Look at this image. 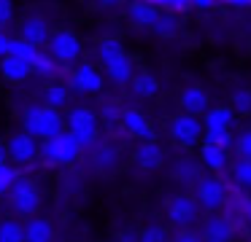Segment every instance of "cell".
I'll list each match as a JSON object with an SVG mask.
<instances>
[{
  "instance_id": "1",
  "label": "cell",
  "mask_w": 251,
  "mask_h": 242,
  "mask_svg": "<svg viewBox=\"0 0 251 242\" xmlns=\"http://www.w3.org/2000/svg\"><path fill=\"white\" fill-rule=\"evenodd\" d=\"M25 132L33 134L35 140H51L65 132V118L49 105H30L22 116Z\"/></svg>"
},
{
  "instance_id": "2",
  "label": "cell",
  "mask_w": 251,
  "mask_h": 242,
  "mask_svg": "<svg viewBox=\"0 0 251 242\" xmlns=\"http://www.w3.org/2000/svg\"><path fill=\"white\" fill-rule=\"evenodd\" d=\"M81 151L84 148L78 145V140L71 132H62L51 140H44V145H41V159H44L46 167H65V164H73L81 156Z\"/></svg>"
},
{
  "instance_id": "3",
  "label": "cell",
  "mask_w": 251,
  "mask_h": 242,
  "mask_svg": "<svg viewBox=\"0 0 251 242\" xmlns=\"http://www.w3.org/2000/svg\"><path fill=\"white\" fill-rule=\"evenodd\" d=\"M65 127H68V132L78 140L81 148H89V145L98 140V116H95L89 108H73L65 118Z\"/></svg>"
},
{
  "instance_id": "4",
  "label": "cell",
  "mask_w": 251,
  "mask_h": 242,
  "mask_svg": "<svg viewBox=\"0 0 251 242\" xmlns=\"http://www.w3.org/2000/svg\"><path fill=\"white\" fill-rule=\"evenodd\" d=\"M49 54L60 65H71V62H76V59L81 57V41H78V35H76V32H71V30L51 32Z\"/></svg>"
},
{
  "instance_id": "5",
  "label": "cell",
  "mask_w": 251,
  "mask_h": 242,
  "mask_svg": "<svg viewBox=\"0 0 251 242\" xmlns=\"http://www.w3.org/2000/svg\"><path fill=\"white\" fill-rule=\"evenodd\" d=\"M41 204V194L30 177H19L11 188V207L17 215H33Z\"/></svg>"
},
{
  "instance_id": "6",
  "label": "cell",
  "mask_w": 251,
  "mask_h": 242,
  "mask_svg": "<svg viewBox=\"0 0 251 242\" xmlns=\"http://www.w3.org/2000/svg\"><path fill=\"white\" fill-rule=\"evenodd\" d=\"M6 148H8V159H11L14 164H30V161L41 154L38 140H35L33 134H27V132L11 134L8 143H6Z\"/></svg>"
},
{
  "instance_id": "7",
  "label": "cell",
  "mask_w": 251,
  "mask_h": 242,
  "mask_svg": "<svg viewBox=\"0 0 251 242\" xmlns=\"http://www.w3.org/2000/svg\"><path fill=\"white\" fill-rule=\"evenodd\" d=\"M197 199L205 210H216L227 202V186L216 177H202L197 180Z\"/></svg>"
},
{
  "instance_id": "8",
  "label": "cell",
  "mask_w": 251,
  "mask_h": 242,
  "mask_svg": "<svg viewBox=\"0 0 251 242\" xmlns=\"http://www.w3.org/2000/svg\"><path fill=\"white\" fill-rule=\"evenodd\" d=\"M170 134H173V140H178L181 145H195L197 140H200L202 127L200 121H197L195 116H189V113H184V116H176L173 121H170Z\"/></svg>"
},
{
  "instance_id": "9",
  "label": "cell",
  "mask_w": 251,
  "mask_h": 242,
  "mask_svg": "<svg viewBox=\"0 0 251 242\" xmlns=\"http://www.w3.org/2000/svg\"><path fill=\"white\" fill-rule=\"evenodd\" d=\"M71 86L78 94H98L103 89V75L92 67V65H78L71 75Z\"/></svg>"
},
{
  "instance_id": "10",
  "label": "cell",
  "mask_w": 251,
  "mask_h": 242,
  "mask_svg": "<svg viewBox=\"0 0 251 242\" xmlns=\"http://www.w3.org/2000/svg\"><path fill=\"white\" fill-rule=\"evenodd\" d=\"M168 218L173 220L176 226L195 223V218H197V202H195V199H189V197H184V194L173 197V199H170V204H168Z\"/></svg>"
},
{
  "instance_id": "11",
  "label": "cell",
  "mask_w": 251,
  "mask_h": 242,
  "mask_svg": "<svg viewBox=\"0 0 251 242\" xmlns=\"http://www.w3.org/2000/svg\"><path fill=\"white\" fill-rule=\"evenodd\" d=\"M19 38H25V41L33 43V46H44L51 38L49 22H46L44 16H27V19L22 22V27H19Z\"/></svg>"
},
{
  "instance_id": "12",
  "label": "cell",
  "mask_w": 251,
  "mask_h": 242,
  "mask_svg": "<svg viewBox=\"0 0 251 242\" xmlns=\"http://www.w3.org/2000/svg\"><path fill=\"white\" fill-rule=\"evenodd\" d=\"M122 127L132 134V137H141V140H151L154 137V129L151 124L143 118V113L138 110H125L122 113Z\"/></svg>"
},
{
  "instance_id": "13",
  "label": "cell",
  "mask_w": 251,
  "mask_h": 242,
  "mask_svg": "<svg viewBox=\"0 0 251 242\" xmlns=\"http://www.w3.org/2000/svg\"><path fill=\"white\" fill-rule=\"evenodd\" d=\"M30 73H33V67L25 62H19L17 57H3L0 59V75L8 81V84H22V81L30 78Z\"/></svg>"
},
{
  "instance_id": "14",
  "label": "cell",
  "mask_w": 251,
  "mask_h": 242,
  "mask_svg": "<svg viewBox=\"0 0 251 242\" xmlns=\"http://www.w3.org/2000/svg\"><path fill=\"white\" fill-rule=\"evenodd\" d=\"M181 108H184L189 116L208 113V94L200 86H189V89H184V94H181Z\"/></svg>"
},
{
  "instance_id": "15",
  "label": "cell",
  "mask_w": 251,
  "mask_h": 242,
  "mask_svg": "<svg viewBox=\"0 0 251 242\" xmlns=\"http://www.w3.org/2000/svg\"><path fill=\"white\" fill-rule=\"evenodd\" d=\"M105 73H108V78L114 81V84H127V81L135 78V65H132V59L127 57V54H122L119 59L105 65Z\"/></svg>"
},
{
  "instance_id": "16",
  "label": "cell",
  "mask_w": 251,
  "mask_h": 242,
  "mask_svg": "<svg viewBox=\"0 0 251 242\" xmlns=\"http://www.w3.org/2000/svg\"><path fill=\"white\" fill-rule=\"evenodd\" d=\"M235 121V110L227 105H219V108H208V113L202 116V124L205 129H229Z\"/></svg>"
},
{
  "instance_id": "17",
  "label": "cell",
  "mask_w": 251,
  "mask_h": 242,
  "mask_svg": "<svg viewBox=\"0 0 251 242\" xmlns=\"http://www.w3.org/2000/svg\"><path fill=\"white\" fill-rule=\"evenodd\" d=\"M135 161H138L141 170H157V167L162 164V148H159L157 143H151V140H146V143L135 151Z\"/></svg>"
},
{
  "instance_id": "18",
  "label": "cell",
  "mask_w": 251,
  "mask_h": 242,
  "mask_svg": "<svg viewBox=\"0 0 251 242\" xmlns=\"http://www.w3.org/2000/svg\"><path fill=\"white\" fill-rule=\"evenodd\" d=\"M159 16H162V14H159L157 5H151V3L135 0V3L130 5V19L135 22V24H141V27H154Z\"/></svg>"
},
{
  "instance_id": "19",
  "label": "cell",
  "mask_w": 251,
  "mask_h": 242,
  "mask_svg": "<svg viewBox=\"0 0 251 242\" xmlns=\"http://www.w3.org/2000/svg\"><path fill=\"white\" fill-rule=\"evenodd\" d=\"M51 237H54V229L44 218H33L25 226V242H51Z\"/></svg>"
},
{
  "instance_id": "20",
  "label": "cell",
  "mask_w": 251,
  "mask_h": 242,
  "mask_svg": "<svg viewBox=\"0 0 251 242\" xmlns=\"http://www.w3.org/2000/svg\"><path fill=\"white\" fill-rule=\"evenodd\" d=\"M38 54H41V48L33 46V43H27L25 38H11L8 57H17L19 62H25V65H30V67H33V62L38 59Z\"/></svg>"
},
{
  "instance_id": "21",
  "label": "cell",
  "mask_w": 251,
  "mask_h": 242,
  "mask_svg": "<svg viewBox=\"0 0 251 242\" xmlns=\"http://www.w3.org/2000/svg\"><path fill=\"white\" fill-rule=\"evenodd\" d=\"M232 234H235V226L229 223L224 215H222V218H219V215H213V218L205 220V240H222V242H227Z\"/></svg>"
},
{
  "instance_id": "22",
  "label": "cell",
  "mask_w": 251,
  "mask_h": 242,
  "mask_svg": "<svg viewBox=\"0 0 251 242\" xmlns=\"http://www.w3.org/2000/svg\"><path fill=\"white\" fill-rule=\"evenodd\" d=\"M122 54H125V48H122V43L116 41V38H103V41L98 43V59L105 65H111L114 59H119Z\"/></svg>"
},
{
  "instance_id": "23",
  "label": "cell",
  "mask_w": 251,
  "mask_h": 242,
  "mask_svg": "<svg viewBox=\"0 0 251 242\" xmlns=\"http://www.w3.org/2000/svg\"><path fill=\"white\" fill-rule=\"evenodd\" d=\"M200 156H202V164L211 167V170H224V167H227V151L216 148V145L205 143L202 151H200Z\"/></svg>"
},
{
  "instance_id": "24",
  "label": "cell",
  "mask_w": 251,
  "mask_h": 242,
  "mask_svg": "<svg viewBox=\"0 0 251 242\" xmlns=\"http://www.w3.org/2000/svg\"><path fill=\"white\" fill-rule=\"evenodd\" d=\"M33 73L41 75V78H54L57 73H60V62H57L51 54H38V59L33 62Z\"/></svg>"
},
{
  "instance_id": "25",
  "label": "cell",
  "mask_w": 251,
  "mask_h": 242,
  "mask_svg": "<svg viewBox=\"0 0 251 242\" xmlns=\"http://www.w3.org/2000/svg\"><path fill=\"white\" fill-rule=\"evenodd\" d=\"M132 89H135L138 97H154L159 91V84L151 73H138L135 78H132Z\"/></svg>"
},
{
  "instance_id": "26",
  "label": "cell",
  "mask_w": 251,
  "mask_h": 242,
  "mask_svg": "<svg viewBox=\"0 0 251 242\" xmlns=\"http://www.w3.org/2000/svg\"><path fill=\"white\" fill-rule=\"evenodd\" d=\"M0 242H25V226L14 218L0 220Z\"/></svg>"
},
{
  "instance_id": "27",
  "label": "cell",
  "mask_w": 251,
  "mask_h": 242,
  "mask_svg": "<svg viewBox=\"0 0 251 242\" xmlns=\"http://www.w3.org/2000/svg\"><path fill=\"white\" fill-rule=\"evenodd\" d=\"M65 102H68V89H65V86H62V84L46 86V91H44V105H49V108H54V110H60Z\"/></svg>"
},
{
  "instance_id": "28",
  "label": "cell",
  "mask_w": 251,
  "mask_h": 242,
  "mask_svg": "<svg viewBox=\"0 0 251 242\" xmlns=\"http://www.w3.org/2000/svg\"><path fill=\"white\" fill-rule=\"evenodd\" d=\"M202 137H205L208 145H216V148H222V151H229L235 145L229 129H205V134H202Z\"/></svg>"
},
{
  "instance_id": "29",
  "label": "cell",
  "mask_w": 251,
  "mask_h": 242,
  "mask_svg": "<svg viewBox=\"0 0 251 242\" xmlns=\"http://www.w3.org/2000/svg\"><path fill=\"white\" fill-rule=\"evenodd\" d=\"M19 177H22V175L17 172V167H14V164H8V161H6V164H0V197H3L6 191H11L14 183H17Z\"/></svg>"
},
{
  "instance_id": "30",
  "label": "cell",
  "mask_w": 251,
  "mask_h": 242,
  "mask_svg": "<svg viewBox=\"0 0 251 242\" xmlns=\"http://www.w3.org/2000/svg\"><path fill=\"white\" fill-rule=\"evenodd\" d=\"M232 177L238 186H246L251 188V159H238L232 167Z\"/></svg>"
},
{
  "instance_id": "31",
  "label": "cell",
  "mask_w": 251,
  "mask_h": 242,
  "mask_svg": "<svg viewBox=\"0 0 251 242\" xmlns=\"http://www.w3.org/2000/svg\"><path fill=\"white\" fill-rule=\"evenodd\" d=\"M116 156H119V154H116V151L111 148V145H103V148L98 151V159H95V161H98V167H100V170H114V167H116V161H119Z\"/></svg>"
},
{
  "instance_id": "32",
  "label": "cell",
  "mask_w": 251,
  "mask_h": 242,
  "mask_svg": "<svg viewBox=\"0 0 251 242\" xmlns=\"http://www.w3.org/2000/svg\"><path fill=\"white\" fill-rule=\"evenodd\" d=\"M232 110H238V113H251V91H249V89L232 91Z\"/></svg>"
},
{
  "instance_id": "33",
  "label": "cell",
  "mask_w": 251,
  "mask_h": 242,
  "mask_svg": "<svg viewBox=\"0 0 251 242\" xmlns=\"http://www.w3.org/2000/svg\"><path fill=\"white\" fill-rule=\"evenodd\" d=\"M154 32H157V35H176V32H178V22L173 19V16H159L157 19V24L151 27Z\"/></svg>"
},
{
  "instance_id": "34",
  "label": "cell",
  "mask_w": 251,
  "mask_h": 242,
  "mask_svg": "<svg viewBox=\"0 0 251 242\" xmlns=\"http://www.w3.org/2000/svg\"><path fill=\"white\" fill-rule=\"evenodd\" d=\"M138 242H168V231L162 226H149L138 234Z\"/></svg>"
},
{
  "instance_id": "35",
  "label": "cell",
  "mask_w": 251,
  "mask_h": 242,
  "mask_svg": "<svg viewBox=\"0 0 251 242\" xmlns=\"http://www.w3.org/2000/svg\"><path fill=\"white\" fill-rule=\"evenodd\" d=\"M100 113H103V121L108 124V127H114V124H122V113L125 110H119L116 105H105Z\"/></svg>"
},
{
  "instance_id": "36",
  "label": "cell",
  "mask_w": 251,
  "mask_h": 242,
  "mask_svg": "<svg viewBox=\"0 0 251 242\" xmlns=\"http://www.w3.org/2000/svg\"><path fill=\"white\" fill-rule=\"evenodd\" d=\"M235 145H238L240 159H251V129H249V132H243V134H240V137H238V143H235Z\"/></svg>"
},
{
  "instance_id": "37",
  "label": "cell",
  "mask_w": 251,
  "mask_h": 242,
  "mask_svg": "<svg viewBox=\"0 0 251 242\" xmlns=\"http://www.w3.org/2000/svg\"><path fill=\"white\" fill-rule=\"evenodd\" d=\"M176 172H178L181 180H195L197 177V167L192 164V161H181V164L176 167Z\"/></svg>"
},
{
  "instance_id": "38",
  "label": "cell",
  "mask_w": 251,
  "mask_h": 242,
  "mask_svg": "<svg viewBox=\"0 0 251 242\" xmlns=\"http://www.w3.org/2000/svg\"><path fill=\"white\" fill-rule=\"evenodd\" d=\"M14 19V3L11 0H0V27H6Z\"/></svg>"
},
{
  "instance_id": "39",
  "label": "cell",
  "mask_w": 251,
  "mask_h": 242,
  "mask_svg": "<svg viewBox=\"0 0 251 242\" xmlns=\"http://www.w3.org/2000/svg\"><path fill=\"white\" fill-rule=\"evenodd\" d=\"M173 242H202V240L195 234V231H178V237H176Z\"/></svg>"
},
{
  "instance_id": "40",
  "label": "cell",
  "mask_w": 251,
  "mask_h": 242,
  "mask_svg": "<svg viewBox=\"0 0 251 242\" xmlns=\"http://www.w3.org/2000/svg\"><path fill=\"white\" fill-rule=\"evenodd\" d=\"M243 218L251 223V199H246V202H243Z\"/></svg>"
},
{
  "instance_id": "41",
  "label": "cell",
  "mask_w": 251,
  "mask_h": 242,
  "mask_svg": "<svg viewBox=\"0 0 251 242\" xmlns=\"http://www.w3.org/2000/svg\"><path fill=\"white\" fill-rule=\"evenodd\" d=\"M8 161V148H6V143H0V164H6Z\"/></svg>"
},
{
  "instance_id": "42",
  "label": "cell",
  "mask_w": 251,
  "mask_h": 242,
  "mask_svg": "<svg viewBox=\"0 0 251 242\" xmlns=\"http://www.w3.org/2000/svg\"><path fill=\"white\" fill-rule=\"evenodd\" d=\"M119 242H138V237L132 234V231H125V234L119 237Z\"/></svg>"
},
{
  "instance_id": "43",
  "label": "cell",
  "mask_w": 251,
  "mask_h": 242,
  "mask_svg": "<svg viewBox=\"0 0 251 242\" xmlns=\"http://www.w3.org/2000/svg\"><path fill=\"white\" fill-rule=\"evenodd\" d=\"M192 5H197V8H211L213 0H192Z\"/></svg>"
},
{
  "instance_id": "44",
  "label": "cell",
  "mask_w": 251,
  "mask_h": 242,
  "mask_svg": "<svg viewBox=\"0 0 251 242\" xmlns=\"http://www.w3.org/2000/svg\"><path fill=\"white\" fill-rule=\"evenodd\" d=\"M103 8H114V5H119V0H98Z\"/></svg>"
},
{
  "instance_id": "45",
  "label": "cell",
  "mask_w": 251,
  "mask_h": 242,
  "mask_svg": "<svg viewBox=\"0 0 251 242\" xmlns=\"http://www.w3.org/2000/svg\"><path fill=\"white\" fill-rule=\"evenodd\" d=\"M202 242H222V240H202Z\"/></svg>"
},
{
  "instance_id": "46",
  "label": "cell",
  "mask_w": 251,
  "mask_h": 242,
  "mask_svg": "<svg viewBox=\"0 0 251 242\" xmlns=\"http://www.w3.org/2000/svg\"><path fill=\"white\" fill-rule=\"evenodd\" d=\"M224 3H232V0H224Z\"/></svg>"
}]
</instances>
